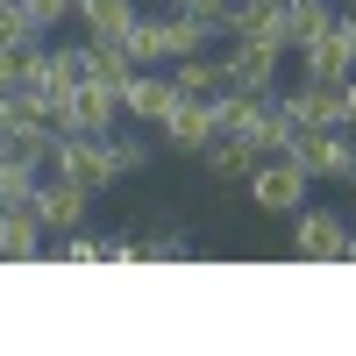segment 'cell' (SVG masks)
Returning a JSON list of instances; mask_svg holds the SVG:
<instances>
[{
  "mask_svg": "<svg viewBox=\"0 0 356 356\" xmlns=\"http://www.w3.org/2000/svg\"><path fill=\"white\" fill-rule=\"evenodd\" d=\"M114 122H122V93L114 86H72L65 100H57V136H114Z\"/></svg>",
  "mask_w": 356,
  "mask_h": 356,
  "instance_id": "6da1fadb",
  "label": "cell"
},
{
  "mask_svg": "<svg viewBox=\"0 0 356 356\" xmlns=\"http://www.w3.org/2000/svg\"><path fill=\"white\" fill-rule=\"evenodd\" d=\"M50 171H57V178H72V186H86V193L122 186V178H114V157H107V136H57Z\"/></svg>",
  "mask_w": 356,
  "mask_h": 356,
  "instance_id": "7a4b0ae2",
  "label": "cell"
},
{
  "mask_svg": "<svg viewBox=\"0 0 356 356\" xmlns=\"http://www.w3.org/2000/svg\"><path fill=\"white\" fill-rule=\"evenodd\" d=\"M285 157L300 164L307 178H349V164H356V136L349 129H300L285 143Z\"/></svg>",
  "mask_w": 356,
  "mask_h": 356,
  "instance_id": "3957f363",
  "label": "cell"
},
{
  "mask_svg": "<svg viewBox=\"0 0 356 356\" xmlns=\"http://www.w3.org/2000/svg\"><path fill=\"white\" fill-rule=\"evenodd\" d=\"M93 200H100V193H86V186H72V178H57V171H50L43 186H36V200H29V207H36L43 235H57V243H65V235H79V228H86Z\"/></svg>",
  "mask_w": 356,
  "mask_h": 356,
  "instance_id": "277c9868",
  "label": "cell"
},
{
  "mask_svg": "<svg viewBox=\"0 0 356 356\" xmlns=\"http://www.w3.org/2000/svg\"><path fill=\"white\" fill-rule=\"evenodd\" d=\"M307 186H314V178L292 164V157H264V164L250 171V207H264V214H300V207H307Z\"/></svg>",
  "mask_w": 356,
  "mask_h": 356,
  "instance_id": "5b68a950",
  "label": "cell"
},
{
  "mask_svg": "<svg viewBox=\"0 0 356 356\" xmlns=\"http://www.w3.org/2000/svg\"><path fill=\"white\" fill-rule=\"evenodd\" d=\"M292 250L307 264H342L349 257V221L335 207H300V214H292Z\"/></svg>",
  "mask_w": 356,
  "mask_h": 356,
  "instance_id": "8992f818",
  "label": "cell"
},
{
  "mask_svg": "<svg viewBox=\"0 0 356 356\" xmlns=\"http://www.w3.org/2000/svg\"><path fill=\"white\" fill-rule=\"evenodd\" d=\"M278 107H285L300 129H342V79H307V72H300V86H285Z\"/></svg>",
  "mask_w": 356,
  "mask_h": 356,
  "instance_id": "52a82bcc",
  "label": "cell"
},
{
  "mask_svg": "<svg viewBox=\"0 0 356 356\" xmlns=\"http://www.w3.org/2000/svg\"><path fill=\"white\" fill-rule=\"evenodd\" d=\"M228 93H278V79H285V50L271 43H228Z\"/></svg>",
  "mask_w": 356,
  "mask_h": 356,
  "instance_id": "ba28073f",
  "label": "cell"
},
{
  "mask_svg": "<svg viewBox=\"0 0 356 356\" xmlns=\"http://www.w3.org/2000/svg\"><path fill=\"white\" fill-rule=\"evenodd\" d=\"M228 36L235 43L292 50V36H285V0H228Z\"/></svg>",
  "mask_w": 356,
  "mask_h": 356,
  "instance_id": "9c48e42d",
  "label": "cell"
},
{
  "mask_svg": "<svg viewBox=\"0 0 356 356\" xmlns=\"http://www.w3.org/2000/svg\"><path fill=\"white\" fill-rule=\"evenodd\" d=\"M79 36L86 43H100V50H122L129 43V29L143 22V8H136V0H79Z\"/></svg>",
  "mask_w": 356,
  "mask_h": 356,
  "instance_id": "30bf717a",
  "label": "cell"
},
{
  "mask_svg": "<svg viewBox=\"0 0 356 356\" xmlns=\"http://www.w3.org/2000/svg\"><path fill=\"white\" fill-rule=\"evenodd\" d=\"M178 107V86H171V72H136L129 86H122V114L129 122H164V114Z\"/></svg>",
  "mask_w": 356,
  "mask_h": 356,
  "instance_id": "8fae6325",
  "label": "cell"
},
{
  "mask_svg": "<svg viewBox=\"0 0 356 356\" xmlns=\"http://www.w3.org/2000/svg\"><path fill=\"white\" fill-rule=\"evenodd\" d=\"M164 143H171V150H186V157H200L207 150V143H214V100H178L171 114H164Z\"/></svg>",
  "mask_w": 356,
  "mask_h": 356,
  "instance_id": "7c38bea8",
  "label": "cell"
},
{
  "mask_svg": "<svg viewBox=\"0 0 356 356\" xmlns=\"http://www.w3.org/2000/svg\"><path fill=\"white\" fill-rule=\"evenodd\" d=\"M171 86H178V100H221L228 93V65H221V57H178V65H171Z\"/></svg>",
  "mask_w": 356,
  "mask_h": 356,
  "instance_id": "4fadbf2b",
  "label": "cell"
},
{
  "mask_svg": "<svg viewBox=\"0 0 356 356\" xmlns=\"http://www.w3.org/2000/svg\"><path fill=\"white\" fill-rule=\"evenodd\" d=\"M36 250H43L36 207H0V264H29Z\"/></svg>",
  "mask_w": 356,
  "mask_h": 356,
  "instance_id": "5bb4252c",
  "label": "cell"
},
{
  "mask_svg": "<svg viewBox=\"0 0 356 356\" xmlns=\"http://www.w3.org/2000/svg\"><path fill=\"white\" fill-rule=\"evenodd\" d=\"M200 164L214 171V178H228V186H250V171L264 164V150H250V143H235V136H214L200 150Z\"/></svg>",
  "mask_w": 356,
  "mask_h": 356,
  "instance_id": "9a60e30c",
  "label": "cell"
},
{
  "mask_svg": "<svg viewBox=\"0 0 356 356\" xmlns=\"http://www.w3.org/2000/svg\"><path fill=\"white\" fill-rule=\"evenodd\" d=\"M335 0H285V36H292V50H307L314 36H328L335 29Z\"/></svg>",
  "mask_w": 356,
  "mask_h": 356,
  "instance_id": "2e32d148",
  "label": "cell"
},
{
  "mask_svg": "<svg viewBox=\"0 0 356 356\" xmlns=\"http://www.w3.org/2000/svg\"><path fill=\"white\" fill-rule=\"evenodd\" d=\"M292 57H300V72H307V79H349V72H356V65H349V50L335 43V29H328V36H314L307 50H292Z\"/></svg>",
  "mask_w": 356,
  "mask_h": 356,
  "instance_id": "e0dca14e",
  "label": "cell"
},
{
  "mask_svg": "<svg viewBox=\"0 0 356 356\" xmlns=\"http://www.w3.org/2000/svg\"><path fill=\"white\" fill-rule=\"evenodd\" d=\"M43 43V29L22 15V0H8V8H0V57H22V50H36Z\"/></svg>",
  "mask_w": 356,
  "mask_h": 356,
  "instance_id": "ac0fdd59",
  "label": "cell"
},
{
  "mask_svg": "<svg viewBox=\"0 0 356 356\" xmlns=\"http://www.w3.org/2000/svg\"><path fill=\"white\" fill-rule=\"evenodd\" d=\"M36 186H43V164H22V157L0 164V207H29Z\"/></svg>",
  "mask_w": 356,
  "mask_h": 356,
  "instance_id": "d6986e66",
  "label": "cell"
},
{
  "mask_svg": "<svg viewBox=\"0 0 356 356\" xmlns=\"http://www.w3.org/2000/svg\"><path fill=\"white\" fill-rule=\"evenodd\" d=\"M107 157H114V178H136L143 164H150V143H143V136H122V129H114V136H107Z\"/></svg>",
  "mask_w": 356,
  "mask_h": 356,
  "instance_id": "ffe728a7",
  "label": "cell"
},
{
  "mask_svg": "<svg viewBox=\"0 0 356 356\" xmlns=\"http://www.w3.org/2000/svg\"><path fill=\"white\" fill-rule=\"evenodd\" d=\"M22 15H29V22H36V29H43V36H50V29H65V22L79 15V0H22Z\"/></svg>",
  "mask_w": 356,
  "mask_h": 356,
  "instance_id": "44dd1931",
  "label": "cell"
},
{
  "mask_svg": "<svg viewBox=\"0 0 356 356\" xmlns=\"http://www.w3.org/2000/svg\"><path fill=\"white\" fill-rule=\"evenodd\" d=\"M186 250H193L186 235H150V243H143V264H178Z\"/></svg>",
  "mask_w": 356,
  "mask_h": 356,
  "instance_id": "7402d4cb",
  "label": "cell"
},
{
  "mask_svg": "<svg viewBox=\"0 0 356 356\" xmlns=\"http://www.w3.org/2000/svg\"><path fill=\"white\" fill-rule=\"evenodd\" d=\"M65 257H72V264H107V243L79 228V235H65Z\"/></svg>",
  "mask_w": 356,
  "mask_h": 356,
  "instance_id": "603a6c76",
  "label": "cell"
},
{
  "mask_svg": "<svg viewBox=\"0 0 356 356\" xmlns=\"http://www.w3.org/2000/svg\"><path fill=\"white\" fill-rule=\"evenodd\" d=\"M107 264H143V243H129V235H114V243H107Z\"/></svg>",
  "mask_w": 356,
  "mask_h": 356,
  "instance_id": "cb8c5ba5",
  "label": "cell"
},
{
  "mask_svg": "<svg viewBox=\"0 0 356 356\" xmlns=\"http://www.w3.org/2000/svg\"><path fill=\"white\" fill-rule=\"evenodd\" d=\"M342 129H349V136H356V72H349V79H342Z\"/></svg>",
  "mask_w": 356,
  "mask_h": 356,
  "instance_id": "d4e9b609",
  "label": "cell"
},
{
  "mask_svg": "<svg viewBox=\"0 0 356 356\" xmlns=\"http://www.w3.org/2000/svg\"><path fill=\"white\" fill-rule=\"evenodd\" d=\"M342 264H356V228H349V257H342Z\"/></svg>",
  "mask_w": 356,
  "mask_h": 356,
  "instance_id": "484cf974",
  "label": "cell"
},
{
  "mask_svg": "<svg viewBox=\"0 0 356 356\" xmlns=\"http://www.w3.org/2000/svg\"><path fill=\"white\" fill-rule=\"evenodd\" d=\"M342 186H356V164H349V178H342Z\"/></svg>",
  "mask_w": 356,
  "mask_h": 356,
  "instance_id": "4316f807",
  "label": "cell"
},
{
  "mask_svg": "<svg viewBox=\"0 0 356 356\" xmlns=\"http://www.w3.org/2000/svg\"><path fill=\"white\" fill-rule=\"evenodd\" d=\"M0 8H8V0H0Z\"/></svg>",
  "mask_w": 356,
  "mask_h": 356,
  "instance_id": "83f0119b",
  "label": "cell"
}]
</instances>
